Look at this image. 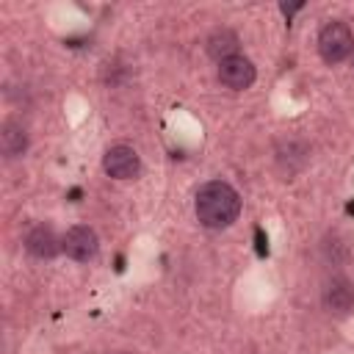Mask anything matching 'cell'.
I'll return each mask as SVG.
<instances>
[{
	"label": "cell",
	"instance_id": "6da1fadb",
	"mask_svg": "<svg viewBox=\"0 0 354 354\" xmlns=\"http://www.w3.org/2000/svg\"><path fill=\"white\" fill-rule=\"evenodd\" d=\"M196 218L207 230H224L230 227L241 213V196L238 191L224 180H210L196 191L194 202Z\"/></svg>",
	"mask_w": 354,
	"mask_h": 354
},
{
	"label": "cell",
	"instance_id": "7a4b0ae2",
	"mask_svg": "<svg viewBox=\"0 0 354 354\" xmlns=\"http://www.w3.org/2000/svg\"><path fill=\"white\" fill-rule=\"evenodd\" d=\"M354 50V36L346 22H329L318 33V53L326 64H340L351 55Z\"/></svg>",
	"mask_w": 354,
	"mask_h": 354
},
{
	"label": "cell",
	"instance_id": "3957f363",
	"mask_svg": "<svg viewBox=\"0 0 354 354\" xmlns=\"http://www.w3.org/2000/svg\"><path fill=\"white\" fill-rule=\"evenodd\" d=\"M61 246H64L66 257H72V260H77V263H88V260H94L97 252H100V238H97V232H94L91 227L75 224V227H69V230L64 232Z\"/></svg>",
	"mask_w": 354,
	"mask_h": 354
},
{
	"label": "cell",
	"instance_id": "277c9868",
	"mask_svg": "<svg viewBox=\"0 0 354 354\" xmlns=\"http://www.w3.org/2000/svg\"><path fill=\"white\" fill-rule=\"evenodd\" d=\"M102 169H105V174L113 177V180H133V177H138V171H141V158H138V152H136L133 147L116 144V147H111V149L105 152Z\"/></svg>",
	"mask_w": 354,
	"mask_h": 354
},
{
	"label": "cell",
	"instance_id": "5b68a950",
	"mask_svg": "<svg viewBox=\"0 0 354 354\" xmlns=\"http://www.w3.org/2000/svg\"><path fill=\"white\" fill-rule=\"evenodd\" d=\"M254 77H257L254 64L249 58H243V55H232V58L218 64V80H221V86H227L232 91L249 88L254 83Z\"/></svg>",
	"mask_w": 354,
	"mask_h": 354
},
{
	"label": "cell",
	"instance_id": "8992f818",
	"mask_svg": "<svg viewBox=\"0 0 354 354\" xmlns=\"http://www.w3.org/2000/svg\"><path fill=\"white\" fill-rule=\"evenodd\" d=\"M324 307L332 315H348L354 310V282L346 277H332L324 288Z\"/></svg>",
	"mask_w": 354,
	"mask_h": 354
},
{
	"label": "cell",
	"instance_id": "52a82bcc",
	"mask_svg": "<svg viewBox=\"0 0 354 354\" xmlns=\"http://www.w3.org/2000/svg\"><path fill=\"white\" fill-rule=\"evenodd\" d=\"M25 249L30 257L36 260H53L64 246H61V238L55 235V230L50 224H36L28 235H25Z\"/></svg>",
	"mask_w": 354,
	"mask_h": 354
},
{
	"label": "cell",
	"instance_id": "ba28073f",
	"mask_svg": "<svg viewBox=\"0 0 354 354\" xmlns=\"http://www.w3.org/2000/svg\"><path fill=\"white\" fill-rule=\"evenodd\" d=\"M28 149V130L22 127V122L17 119H6L0 127V152L6 160L22 158Z\"/></svg>",
	"mask_w": 354,
	"mask_h": 354
},
{
	"label": "cell",
	"instance_id": "9c48e42d",
	"mask_svg": "<svg viewBox=\"0 0 354 354\" xmlns=\"http://www.w3.org/2000/svg\"><path fill=\"white\" fill-rule=\"evenodd\" d=\"M205 44H207V55L216 58V61L221 64V61L238 55V44H241V39H238V33L230 30V28H216V30L207 36Z\"/></svg>",
	"mask_w": 354,
	"mask_h": 354
},
{
	"label": "cell",
	"instance_id": "30bf717a",
	"mask_svg": "<svg viewBox=\"0 0 354 354\" xmlns=\"http://www.w3.org/2000/svg\"><path fill=\"white\" fill-rule=\"evenodd\" d=\"M296 8H301V3H290V6H288V3H282V11H285V14H293Z\"/></svg>",
	"mask_w": 354,
	"mask_h": 354
}]
</instances>
